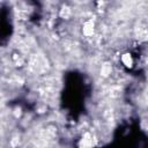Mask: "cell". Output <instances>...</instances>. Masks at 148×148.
<instances>
[{
  "label": "cell",
  "mask_w": 148,
  "mask_h": 148,
  "mask_svg": "<svg viewBox=\"0 0 148 148\" xmlns=\"http://www.w3.org/2000/svg\"><path fill=\"white\" fill-rule=\"evenodd\" d=\"M121 62H123V65L125 67L132 68L133 65H134V59H133V57H132L131 53H124L121 56Z\"/></svg>",
  "instance_id": "6da1fadb"
},
{
  "label": "cell",
  "mask_w": 148,
  "mask_h": 148,
  "mask_svg": "<svg viewBox=\"0 0 148 148\" xmlns=\"http://www.w3.org/2000/svg\"><path fill=\"white\" fill-rule=\"evenodd\" d=\"M92 32H94V23L90 22V21L89 22H86L84 25H83V34L87 35V36H89Z\"/></svg>",
  "instance_id": "7a4b0ae2"
}]
</instances>
